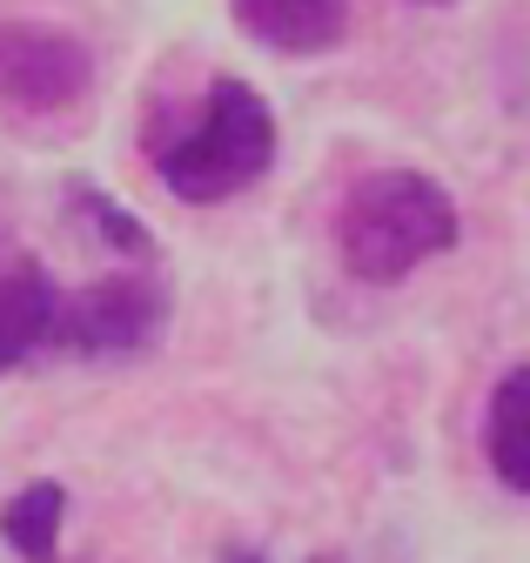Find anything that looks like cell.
<instances>
[{
    "label": "cell",
    "instance_id": "cell-4",
    "mask_svg": "<svg viewBox=\"0 0 530 563\" xmlns=\"http://www.w3.org/2000/svg\"><path fill=\"white\" fill-rule=\"evenodd\" d=\"M88 81H95V60L75 34L34 27V21H0V101L8 108H27V114L75 108Z\"/></svg>",
    "mask_w": 530,
    "mask_h": 563
},
{
    "label": "cell",
    "instance_id": "cell-6",
    "mask_svg": "<svg viewBox=\"0 0 530 563\" xmlns=\"http://www.w3.org/2000/svg\"><path fill=\"white\" fill-rule=\"evenodd\" d=\"M54 322H60V289L47 282V268L21 249H0V369H14L41 342H54Z\"/></svg>",
    "mask_w": 530,
    "mask_h": 563
},
{
    "label": "cell",
    "instance_id": "cell-3",
    "mask_svg": "<svg viewBox=\"0 0 530 563\" xmlns=\"http://www.w3.org/2000/svg\"><path fill=\"white\" fill-rule=\"evenodd\" d=\"M168 322V289L162 275L148 268H121V275H101L75 302H60V322H54V342L81 349V356H128V349H148Z\"/></svg>",
    "mask_w": 530,
    "mask_h": 563
},
{
    "label": "cell",
    "instance_id": "cell-2",
    "mask_svg": "<svg viewBox=\"0 0 530 563\" xmlns=\"http://www.w3.org/2000/svg\"><path fill=\"white\" fill-rule=\"evenodd\" d=\"M456 235H463V216L450 188L417 168H376L336 208V255L369 289H396L410 268L450 255Z\"/></svg>",
    "mask_w": 530,
    "mask_h": 563
},
{
    "label": "cell",
    "instance_id": "cell-7",
    "mask_svg": "<svg viewBox=\"0 0 530 563\" xmlns=\"http://www.w3.org/2000/svg\"><path fill=\"white\" fill-rule=\"evenodd\" d=\"M484 456L510 497H530V363H510L484 402Z\"/></svg>",
    "mask_w": 530,
    "mask_h": 563
},
{
    "label": "cell",
    "instance_id": "cell-8",
    "mask_svg": "<svg viewBox=\"0 0 530 563\" xmlns=\"http://www.w3.org/2000/svg\"><path fill=\"white\" fill-rule=\"evenodd\" d=\"M60 517H68V489H60V483H27L21 497L0 510V537H8L27 563H54Z\"/></svg>",
    "mask_w": 530,
    "mask_h": 563
},
{
    "label": "cell",
    "instance_id": "cell-1",
    "mask_svg": "<svg viewBox=\"0 0 530 563\" xmlns=\"http://www.w3.org/2000/svg\"><path fill=\"white\" fill-rule=\"evenodd\" d=\"M155 175L175 201H235L276 168V108L249 81H209L162 134H148Z\"/></svg>",
    "mask_w": 530,
    "mask_h": 563
},
{
    "label": "cell",
    "instance_id": "cell-9",
    "mask_svg": "<svg viewBox=\"0 0 530 563\" xmlns=\"http://www.w3.org/2000/svg\"><path fill=\"white\" fill-rule=\"evenodd\" d=\"M417 8H450V0H417Z\"/></svg>",
    "mask_w": 530,
    "mask_h": 563
},
{
    "label": "cell",
    "instance_id": "cell-5",
    "mask_svg": "<svg viewBox=\"0 0 530 563\" xmlns=\"http://www.w3.org/2000/svg\"><path fill=\"white\" fill-rule=\"evenodd\" d=\"M235 27L269 54H329L350 34V0H229Z\"/></svg>",
    "mask_w": 530,
    "mask_h": 563
}]
</instances>
